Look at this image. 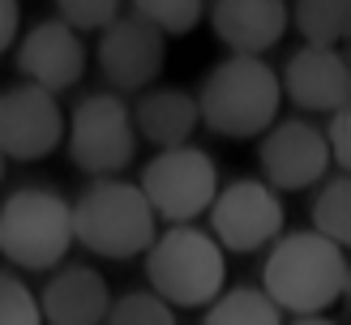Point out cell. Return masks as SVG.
I'll use <instances>...</instances> for the list:
<instances>
[{
  "label": "cell",
  "mask_w": 351,
  "mask_h": 325,
  "mask_svg": "<svg viewBox=\"0 0 351 325\" xmlns=\"http://www.w3.org/2000/svg\"><path fill=\"white\" fill-rule=\"evenodd\" d=\"M133 116V129L137 137H146V142L154 146H184L193 129L202 125L197 116V99H193L189 90H171V86H163V90H142V99L129 107Z\"/></svg>",
  "instance_id": "2e32d148"
},
{
  "label": "cell",
  "mask_w": 351,
  "mask_h": 325,
  "mask_svg": "<svg viewBox=\"0 0 351 325\" xmlns=\"http://www.w3.org/2000/svg\"><path fill=\"white\" fill-rule=\"evenodd\" d=\"M291 22L308 47H339L351 30V0H295Z\"/></svg>",
  "instance_id": "ac0fdd59"
},
{
  "label": "cell",
  "mask_w": 351,
  "mask_h": 325,
  "mask_svg": "<svg viewBox=\"0 0 351 325\" xmlns=\"http://www.w3.org/2000/svg\"><path fill=\"white\" fill-rule=\"evenodd\" d=\"M291 325H335L330 317H322V313H313V317H295Z\"/></svg>",
  "instance_id": "484cf974"
},
{
  "label": "cell",
  "mask_w": 351,
  "mask_h": 325,
  "mask_svg": "<svg viewBox=\"0 0 351 325\" xmlns=\"http://www.w3.org/2000/svg\"><path fill=\"white\" fill-rule=\"evenodd\" d=\"M17 73L34 86H43V90H51V94L77 86V77L86 73L82 30H73L69 22H60V17L30 26L26 39L17 43Z\"/></svg>",
  "instance_id": "7c38bea8"
},
{
  "label": "cell",
  "mask_w": 351,
  "mask_h": 325,
  "mask_svg": "<svg viewBox=\"0 0 351 325\" xmlns=\"http://www.w3.org/2000/svg\"><path fill=\"white\" fill-rule=\"evenodd\" d=\"M108 304H112L108 278L95 265H64L43 287L39 313L47 325H103Z\"/></svg>",
  "instance_id": "9a60e30c"
},
{
  "label": "cell",
  "mask_w": 351,
  "mask_h": 325,
  "mask_svg": "<svg viewBox=\"0 0 351 325\" xmlns=\"http://www.w3.org/2000/svg\"><path fill=\"white\" fill-rule=\"evenodd\" d=\"M137 154V129L120 94H86L69 120V159L82 176H116Z\"/></svg>",
  "instance_id": "52a82bcc"
},
{
  "label": "cell",
  "mask_w": 351,
  "mask_h": 325,
  "mask_svg": "<svg viewBox=\"0 0 351 325\" xmlns=\"http://www.w3.org/2000/svg\"><path fill=\"white\" fill-rule=\"evenodd\" d=\"M261 265V291L295 317L335 308L347 291V248L322 231H278Z\"/></svg>",
  "instance_id": "6da1fadb"
},
{
  "label": "cell",
  "mask_w": 351,
  "mask_h": 325,
  "mask_svg": "<svg viewBox=\"0 0 351 325\" xmlns=\"http://www.w3.org/2000/svg\"><path fill=\"white\" fill-rule=\"evenodd\" d=\"M308 214H313V231H322L326 239L347 248L351 239V176L347 171H335V176L322 180V193Z\"/></svg>",
  "instance_id": "d6986e66"
},
{
  "label": "cell",
  "mask_w": 351,
  "mask_h": 325,
  "mask_svg": "<svg viewBox=\"0 0 351 325\" xmlns=\"http://www.w3.org/2000/svg\"><path fill=\"white\" fill-rule=\"evenodd\" d=\"M133 13L159 34H193L206 17V0H133Z\"/></svg>",
  "instance_id": "ffe728a7"
},
{
  "label": "cell",
  "mask_w": 351,
  "mask_h": 325,
  "mask_svg": "<svg viewBox=\"0 0 351 325\" xmlns=\"http://www.w3.org/2000/svg\"><path fill=\"white\" fill-rule=\"evenodd\" d=\"M146 278L171 308H206L227 283V252L210 231L171 222L146 248Z\"/></svg>",
  "instance_id": "277c9868"
},
{
  "label": "cell",
  "mask_w": 351,
  "mask_h": 325,
  "mask_svg": "<svg viewBox=\"0 0 351 325\" xmlns=\"http://www.w3.org/2000/svg\"><path fill=\"white\" fill-rule=\"evenodd\" d=\"M197 99V116L210 133L244 142V137H261L278 120V103H283V86L278 73L261 56H244L232 51L206 73Z\"/></svg>",
  "instance_id": "7a4b0ae2"
},
{
  "label": "cell",
  "mask_w": 351,
  "mask_h": 325,
  "mask_svg": "<svg viewBox=\"0 0 351 325\" xmlns=\"http://www.w3.org/2000/svg\"><path fill=\"white\" fill-rule=\"evenodd\" d=\"M103 325H176V308L154 291H129L108 304Z\"/></svg>",
  "instance_id": "44dd1931"
},
{
  "label": "cell",
  "mask_w": 351,
  "mask_h": 325,
  "mask_svg": "<svg viewBox=\"0 0 351 325\" xmlns=\"http://www.w3.org/2000/svg\"><path fill=\"white\" fill-rule=\"evenodd\" d=\"M0 180H5V154H0Z\"/></svg>",
  "instance_id": "4316f807"
},
{
  "label": "cell",
  "mask_w": 351,
  "mask_h": 325,
  "mask_svg": "<svg viewBox=\"0 0 351 325\" xmlns=\"http://www.w3.org/2000/svg\"><path fill=\"white\" fill-rule=\"evenodd\" d=\"M17 26H22V9H17V0H0V51L13 47Z\"/></svg>",
  "instance_id": "d4e9b609"
},
{
  "label": "cell",
  "mask_w": 351,
  "mask_h": 325,
  "mask_svg": "<svg viewBox=\"0 0 351 325\" xmlns=\"http://www.w3.org/2000/svg\"><path fill=\"white\" fill-rule=\"evenodd\" d=\"M69 210H73V239L95 257L129 261V257H142L159 235V218L142 188L112 176H99L77 201H69Z\"/></svg>",
  "instance_id": "3957f363"
},
{
  "label": "cell",
  "mask_w": 351,
  "mask_h": 325,
  "mask_svg": "<svg viewBox=\"0 0 351 325\" xmlns=\"http://www.w3.org/2000/svg\"><path fill=\"white\" fill-rule=\"evenodd\" d=\"M0 325H43L39 296L9 270H0Z\"/></svg>",
  "instance_id": "7402d4cb"
},
{
  "label": "cell",
  "mask_w": 351,
  "mask_h": 325,
  "mask_svg": "<svg viewBox=\"0 0 351 325\" xmlns=\"http://www.w3.org/2000/svg\"><path fill=\"white\" fill-rule=\"evenodd\" d=\"M206 214H210V235L219 239L223 252L266 248L287 222L283 197H278L266 180H249V176L223 184L215 193V201L206 205Z\"/></svg>",
  "instance_id": "ba28073f"
},
{
  "label": "cell",
  "mask_w": 351,
  "mask_h": 325,
  "mask_svg": "<svg viewBox=\"0 0 351 325\" xmlns=\"http://www.w3.org/2000/svg\"><path fill=\"white\" fill-rule=\"evenodd\" d=\"M261 180H266L274 193H300L313 188L330 176V150L326 137L304 125V120H274V125L261 133Z\"/></svg>",
  "instance_id": "30bf717a"
},
{
  "label": "cell",
  "mask_w": 351,
  "mask_h": 325,
  "mask_svg": "<svg viewBox=\"0 0 351 325\" xmlns=\"http://www.w3.org/2000/svg\"><path fill=\"white\" fill-rule=\"evenodd\" d=\"M99 68L116 90L137 94L146 86L159 81L163 64H167V34H159L142 17H112L99 30Z\"/></svg>",
  "instance_id": "8fae6325"
},
{
  "label": "cell",
  "mask_w": 351,
  "mask_h": 325,
  "mask_svg": "<svg viewBox=\"0 0 351 325\" xmlns=\"http://www.w3.org/2000/svg\"><path fill=\"white\" fill-rule=\"evenodd\" d=\"M64 142V112L43 86H9L0 94V154L17 163H39Z\"/></svg>",
  "instance_id": "9c48e42d"
},
{
  "label": "cell",
  "mask_w": 351,
  "mask_h": 325,
  "mask_svg": "<svg viewBox=\"0 0 351 325\" xmlns=\"http://www.w3.org/2000/svg\"><path fill=\"white\" fill-rule=\"evenodd\" d=\"M142 197L150 201L154 218L163 222H193L206 214V205L219 193V167L206 150L197 146H163V154H154L146 163L142 180Z\"/></svg>",
  "instance_id": "8992f818"
},
{
  "label": "cell",
  "mask_w": 351,
  "mask_h": 325,
  "mask_svg": "<svg viewBox=\"0 0 351 325\" xmlns=\"http://www.w3.org/2000/svg\"><path fill=\"white\" fill-rule=\"evenodd\" d=\"M56 13L73 30H103L112 17H120V0H56Z\"/></svg>",
  "instance_id": "603a6c76"
},
{
  "label": "cell",
  "mask_w": 351,
  "mask_h": 325,
  "mask_svg": "<svg viewBox=\"0 0 351 325\" xmlns=\"http://www.w3.org/2000/svg\"><path fill=\"white\" fill-rule=\"evenodd\" d=\"M278 86L304 112H339L351 103V68L339 56V47H300L287 60Z\"/></svg>",
  "instance_id": "4fadbf2b"
},
{
  "label": "cell",
  "mask_w": 351,
  "mask_h": 325,
  "mask_svg": "<svg viewBox=\"0 0 351 325\" xmlns=\"http://www.w3.org/2000/svg\"><path fill=\"white\" fill-rule=\"evenodd\" d=\"M202 325H283V308L261 287H236V291H219L206 304Z\"/></svg>",
  "instance_id": "e0dca14e"
},
{
  "label": "cell",
  "mask_w": 351,
  "mask_h": 325,
  "mask_svg": "<svg viewBox=\"0 0 351 325\" xmlns=\"http://www.w3.org/2000/svg\"><path fill=\"white\" fill-rule=\"evenodd\" d=\"M210 26L215 39L244 56H261L270 51L291 26L287 0H215L210 9Z\"/></svg>",
  "instance_id": "5bb4252c"
},
{
  "label": "cell",
  "mask_w": 351,
  "mask_h": 325,
  "mask_svg": "<svg viewBox=\"0 0 351 325\" xmlns=\"http://www.w3.org/2000/svg\"><path fill=\"white\" fill-rule=\"evenodd\" d=\"M322 137H326L330 163H335L339 171H351V107L330 112V129H326Z\"/></svg>",
  "instance_id": "cb8c5ba5"
},
{
  "label": "cell",
  "mask_w": 351,
  "mask_h": 325,
  "mask_svg": "<svg viewBox=\"0 0 351 325\" xmlns=\"http://www.w3.org/2000/svg\"><path fill=\"white\" fill-rule=\"evenodd\" d=\"M73 248V210L56 188L30 184L0 205V257L22 270H56Z\"/></svg>",
  "instance_id": "5b68a950"
}]
</instances>
